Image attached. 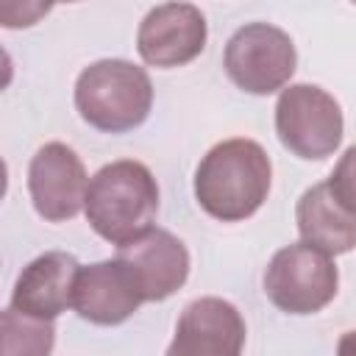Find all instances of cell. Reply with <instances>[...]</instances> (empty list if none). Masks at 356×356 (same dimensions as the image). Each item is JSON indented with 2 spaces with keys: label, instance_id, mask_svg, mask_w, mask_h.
<instances>
[{
  "label": "cell",
  "instance_id": "16",
  "mask_svg": "<svg viewBox=\"0 0 356 356\" xmlns=\"http://www.w3.org/2000/svg\"><path fill=\"white\" fill-rule=\"evenodd\" d=\"M328 186L337 195V200L356 214V145H350L339 156L334 172L328 175Z\"/></svg>",
  "mask_w": 356,
  "mask_h": 356
},
{
  "label": "cell",
  "instance_id": "10",
  "mask_svg": "<svg viewBox=\"0 0 356 356\" xmlns=\"http://www.w3.org/2000/svg\"><path fill=\"white\" fill-rule=\"evenodd\" d=\"M245 320L222 298H197L184 306L170 356H236L245 348Z\"/></svg>",
  "mask_w": 356,
  "mask_h": 356
},
{
  "label": "cell",
  "instance_id": "2",
  "mask_svg": "<svg viewBox=\"0 0 356 356\" xmlns=\"http://www.w3.org/2000/svg\"><path fill=\"white\" fill-rule=\"evenodd\" d=\"M83 211L95 234L120 248L153 228L159 214V184L142 161H111L89 178Z\"/></svg>",
  "mask_w": 356,
  "mask_h": 356
},
{
  "label": "cell",
  "instance_id": "7",
  "mask_svg": "<svg viewBox=\"0 0 356 356\" xmlns=\"http://www.w3.org/2000/svg\"><path fill=\"white\" fill-rule=\"evenodd\" d=\"M209 39L206 17L197 6L170 0L145 14L136 31V50L145 64L172 70L195 61Z\"/></svg>",
  "mask_w": 356,
  "mask_h": 356
},
{
  "label": "cell",
  "instance_id": "15",
  "mask_svg": "<svg viewBox=\"0 0 356 356\" xmlns=\"http://www.w3.org/2000/svg\"><path fill=\"white\" fill-rule=\"evenodd\" d=\"M56 0H0V25L8 31L31 28L50 14Z\"/></svg>",
  "mask_w": 356,
  "mask_h": 356
},
{
  "label": "cell",
  "instance_id": "17",
  "mask_svg": "<svg viewBox=\"0 0 356 356\" xmlns=\"http://www.w3.org/2000/svg\"><path fill=\"white\" fill-rule=\"evenodd\" d=\"M337 350H339V353H356V331H348V334L339 339Z\"/></svg>",
  "mask_w": 356,
  "mask_h": 356
},
{
  "label": "cell",
  "instance_id": "11",
  "mask_svg": "<svg viewBox=\"0 0 356 356\" xmlns=\"http://www.w3.org/2000/svg\"><path fill=\"white\" fill-rule=\"evenodd\" d=\"M117 256L134 270L145 303L167 300L186 284L189 250L175 234L164 228H147L136 239L120 245Z\"/></svg>",
  "mask_w": 356,
  "mask_h": 356
},
{
  "label": "cell",
  "instance_id": "3",
  "mask_svg": "<svg viewBox=\"0 0 356 356\" xmlns=\"http://www.w3.org/2000/svg\"><path fill=\"white\" fill-rule=\"evenodd\" d=\"M153 106L150 75L125 58H100L75 81V108L83 122L103 134L139 128Z\"/></svg>",
  "mask_w": 356,
  "mask_h": 356
},
{
  "label": "cell",
  "instance_id": "1",
  "mask_svg": "<svg viewBox=\"0 0 356 356\" xmlns=\"http://www.w3.org/2000/svg\"><path fill=\"white\" fill-rule=\"evenodd\" d=\"M273 164L267 150L245 136L214 145L195 170V197L220 222L248 220L270 195Z\"/></svg>",
  "mask_w": 356,
  "mask_h": 356
},
{
  "label": "cell",
  "instance_id": "9",
  "mask_svg": "<svg viewBox=\"0 0 356 356\" xmlns=\"http://www.w3.org/2000/svg\"><path fill=\"white\" fill-rule=\"evenodd\" d=\"M145 303L134 270L120 259L95 261L78 270L72 309L95 325H120Z\"/></svg>",
  "mask_w": 356,
  "mask_h": 356
},
{
  "label": "cell",
  "instance_id": "14",
  "mask_svg": "<svg viewBox=\"0 0 356 356\" xmlns=\"http://www.w3.org/2000/svg\"><path fill=\"white\" fill-rule=\"evenodd\" d=\"M0 334H3V353L17 356V353H33V356H44L53 350L56 342V328L53 320H39L31 314L17 312L14 306H8L0 317Z\"/></svg>",
  "mask_w": 356,
  "mask_h": 356
},
{
  "label": "cell",
  "instance_id": "5",
  "mask_svg": "<svg viewBox=\"0 0 356 356\" xmlns=\"http://www.w3.org/2000/svg\"><path fill=\"white\" fill-rule=\"evenodd\" d=\"M342 108L323 86L289 83L275 103V134L281 145L306 161L328 159L342 142Z\"/></svg>",
  "mask_w": 356,
  "mask_h": 356
},
{
  "label": "cell",
  "instance_id": "12",
  "mask_svg": "<svg viewBox=\"0 0 356 356\" xmlns=\"http://www.w3.org/2000/svg\"><path fill=\"white\" fill-rule=\"evenodd\" d=\"M78 259L64 250H47L28 261L17 275L11 306L22 314L39 320H56L61 312L72 306L75 278H78Z\"/></svg>",
  "mask_w": 356,
  "mask_h": 356
},
{
  "label": "cell",
  "instance_id": "8",
  "mask_svg": "<svg viewBox=\"0 0 356 356\" xmlns=\"http://www.w3.org/2000/svg\"><path fill=\"white\" fill-rule=\"evenodd\" d=\"M89 175L78 153L64 142L42 145L28 164V192L33 209L47 222L72 220L86 203Z\"/></svg>",
  "mask_w": 356,
  "mask_h": 356
},
{
  "label": "cell",
  "instance_id": "6",
  "mask_svg": "<svg viewBox=\"0 0 356 356\" xmlns=\"http://www.w3.org/2000/svg\"><path fill=\"white\" fill-rule=\"evenodd\" d=\"M222 67L242 92L273 95L289 83L298 53L286 31L270 22H248L228 39Z\"/></svg>",
  "mask_w": 356,
  "mask_h": 356
},
{
  "label": "cell",
  "instance_id": "18",
  "mask_svg": "<svg viewBox=\"0 0 356 356\" xmlns=\"http://www.w3.org/2000/svg\"><path fill=\"white\" fill-rule=\"evenodd\" d=\"M56 3H78V0H56Z\"/></svg>",
  "mask_w": 356,
  "mask_h": 356
},
{
  "label": "cell",
  "instance_id": "13",
  "mask_svg": "<svg viewBox=\"0 0 356 356\" xmlns=\"http://www.w3.org/2000/svg\"><path fill=\"white\" fill-rule=\"evenodd\" d=\"M298 231L309 245L339 256L356 248V214L331 192L328 181L309 186L298 200Z\"/></svg>",
  "mask_w": 356,
  "mask_h": 356
},
{
  "label": "cell",
  "instance_id": "19",
  "mask_svg": "<svg viewBox=\"0 0 356 356\" xmlns=\"http://www.w3.org/2000/svg\"><path fill=\"white\" fill-rule=\"evenodd\" d=\"M350 3H356V0H350Z\"/></svg>",
  "mask_w": 356,
  "mask_h": 356
},
{
  "label": "cell",
  "instance_id": "4",
  "mask_svg": "<svg viewBox=\"0 0 356 356\" xmlns=\"http://www.w3.org/2000/svg\"><path fill=\"white\" fill-rule=\"evenodd\" d=\"M339 289V270L331 253L306 239L281 248L264 270V295L286 314H314L325 309Z\"/></svg>",
  "mask_w": 356,
  "mask_h": 356
}]
</instances>
